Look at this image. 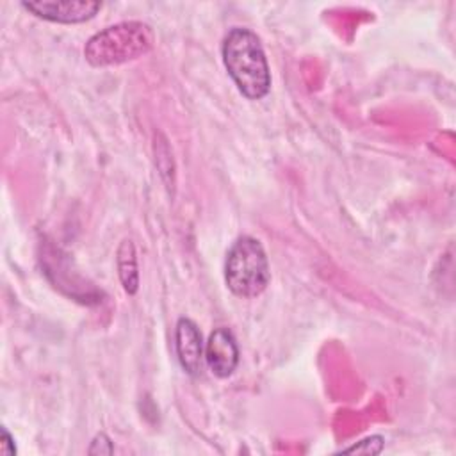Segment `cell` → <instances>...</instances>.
<instances>
[{
    "label": "cell",
    "instance_id": "10",
    "mask_svg": "<svg viewBox=\"0 0 456 456\" xmlns=\"http://www.w3.org/2000/svg\"><path fill=\"white\" fill-rule=\"evenodd\" d=\"M0 451H2V454L4 456H12V454H16V445H14V442H12V436H11V433L2 426V438H0Z\"/></svg>",
    "mask_w": 456,
    "mask_h": 456
},
{
    "label": "cell",
    "instance_id": "7",
    "mask_svg": "<svg viewBox=\"0 0 456 456\" xmlns=\"http://www.w3.org/2000/svg\"><path fill=\"white\" fill-rule=\"evenodd\" d=\"M118 273L125 292L135 294L139 289V269H137V256L135 248L130 239L121 240L118 248Z\"/></svg>",
    "mask_w": 456,
    "mask_h": 456
},
{
    "label": "cell",
    "instance_id": "6",
    "mask_svg": "<svg viewBox=\"0 0 456 456\" xmlns=\"http://www.w3.org/2000/svg\"><path fill=\"white\" fill-rule=\"evenodd\" d=\"M175 347L182 369L191 376H198L201 372L205 353L201 331L194 321L187 317L178 319L175 330Z\"/></svg>",
    "mask_w": 456,
    "mask_h": 456
},
{
    "label": "cell",
    "instance_id": "3",
    "mask_svg": "<svg viewBox=\"0 0 456 456\" xmlns=\"http://www.w3.org/2000/svg\"><path fill=\"white\" fill-rule=\"evenodd\" d=\"M269 280V262L260 240L251 235L239 237L226 253V287L239 297H256L265 290Z\"/></svg>",
    "mask_w": 456,
    "mask_h": 456
},
{
    "label": "cell",
    "instance_id": "2",
    "mask_svg": "<svg viewBox=\"0 0 456 456\" xmlns=\"http://www.w3.org/2000/svg\"><path fill=\"white\" fill-rule=\"evenodd\" d=\"M155 45V32L142 21H121L89 37L86 61L94 68L116 66L146 55Z\"/></svg>",
    "mask_w": 456,
    "mask_h": 456
},
{
    "label": "cell",
    "instance_id": "1",
    "mask_svg": "<svg viewBox=\"0 0 456 456\" xmlns=\"http://www.w3.org/2000/svg\"><path fill=\"white\" fill-rule=\"evenodd\" d=\"M223 62L237 89L248 100H260L271 89V71L258 36L248 28H232L221 46Z\"/></svg>",
    "mask_w": 456,
    "mask_h": 456
},
{
    "label": "cell",
    "instance_id": "5",
    "mask_svg": "<svg viewBox=\"0 0 456 456\" xmlns=\"http://www.w3.org/2000/svg\"><path fill=\"white\" fill-rule=\"evenodd\" d=\"M205 362L217 378L233 374L239 365V346L228 328H217L210 333L205 346Z\"/></svg>",
    "mask_w": 456,
    "mask_h": 456
},
{
    "label": "cell",
    "instance_id": "8",
    "mask_svg": "<svg viewBox=\"0 0 456 456\" xmlns=\"http://www.w3.org/2000/svg\"><path fill=\"white\" fill-rule=\"evenodd\" d=\"M112 442L105 433H98L89 447V454H112Z\"/></svg>",
    "mask_w": 456,
    "mask_h": 456
},
{
    "label": "cell",
    "instance_id": "9",
    "mask_svg": "<svg viewBox=\"0 0 456 456\" xmlns=\"http://www.w3.org/2000/svg\"><path fill=\"white\" fill-rule=\"evenodd\" d=\"M378 440H381V436H369V438L362 440L360 444H356V445H353V447H346V449H344V452H363V454H376V452H379V451H381L379 447H372V444H374V442H378Z\"/></svg>",
    "mask_w": 456,
    "mask_h": 456
},
{
    "label": "cell",
    "instance_id": "4",
    "mask_svg": "<svg viewBox=\"0 0 456 456\" xmlns=\"http://www.w3.org/2000/svg\"><path fill=\"white\" fill-rule=\"evenodd\" d=\"M23 9L32 12L37 18L55 21V23H82L102 9L100 2L86 0H39V2H23Z\"/></svg>",
    "mask_w": 456,
    "mask_h": 456
}]
</instances>
